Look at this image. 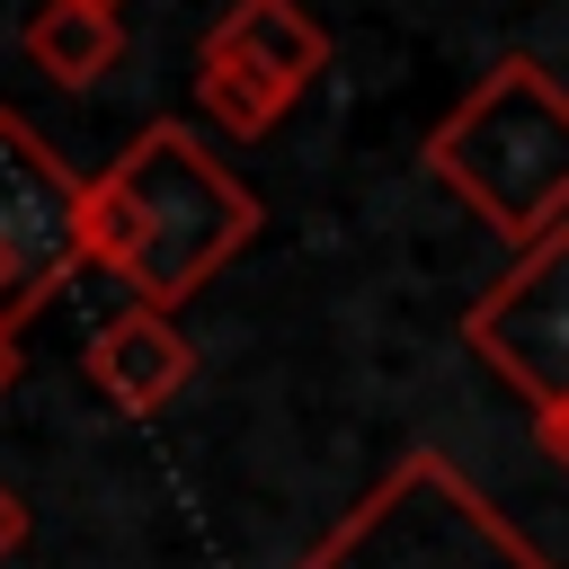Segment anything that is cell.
Returning a JSON list of instances; mask_svg holds the SVG:
<instances>
[{
	"instance_id": "cell-5",
	"label": "cell",
	"mask_w": 569,
	"mask_h": 569,
	"mask_svg": "<svg viewBox=\"0 0 569 569\" xmlns=\"http://www.w3.org/2000/svg\"><path fill=\"white\" fill-rule=\"evenodd\" d=\"M462 347L542 409L569 400V222L533 249H516V267L462 311Z\"/></svg>"
},
{
	"instance_id": "cell-13",
	"label": "cell",
	"mask_w": 569,
	"mask_h": 569,
	"mask_svg": "<svg viewBox=\"0 0 569 569\" xmlns=\"http://www.w3.org/2000/svg\"><path fill=\"white\" fill-rule=\"evenodd\" d=\"M89 9H116V0H89Z\"/></svg>"
},
{
	"instance_id": "cell-7",
	"label": "cell",
	"mask_w": 569,
	"mask_h": 569,
	"mask_svg": "<svg viewBox=\"0 0 569 569\" xmlns=\"http://www.w3.org/2000/svg\"><path fill=\"white\" fill-rule=\"evenodd\" d=\"M116 53H124L116 9H89V0H44V9L27 18V62H36L44 80H62V89L107 80V71H116Z\"/></svg>"
},
{
	"instance_id": "cell-2",
	"label": "cell",
	"mask_w": 569,
	"mask_h": 569,
	"mask_svg": "<svg viewBox=\"0 0 569 569\" xmlns=\"http://www.w3.org/2000/svg\"><path fill=\"white\" fill-rule=\"evenodd\" d=\"M427 169L507 240L533 249L569 222V89L533 62L507 53L498 71H480L453 116L427 133Z\"/></svg>"
},
{
	"instance_id": "cell-9",
	"label": "cell",
	"mask_w": 569,
	"mask_h": 569,
	"mask_svg": "<svg viewBox=\"0 0 569 569\" xmlns=\"http://www.w3.org/2000/svg\"><path fill=\"white\" fill-rule=\"evenodd\" d=\"M213 36L240 44L249 62H267V71L293 80V89H311V71L329 62V36H320V18H311L302 0H231Z\"/></svg>"
},
{
	"instance_id": "cell-8",
	"label": "cell",
	"mask_w": 569,
	"mask_h": 569,
	"mask_svg": "<svg viewBox=\"0 0 569 569\" xmlns=\"http://www.w3.org/2000/svg\"><path fill=\"white\" fill-rule=\"evenodd\" d=\"M293 98H302L293 80H276V71H267V62H249L240 44L204 36V53H196V107H204L222 133H267Z\"/></svg>"
},
{
	"instance_id": "cell-3",
	"label": "cell",
	"mask_w": 569,
	"mask_h": 569,
	"mask_svg": "<svg viewBox=\"0 0 569 569\" xmlns=\"http://www.w3.org/2000/svg\"><path fill=\"white\" fill-rule=\"evenodd\" d=\"M293 569H560V560H542L445 445H418Z\"/></svg>"
},
{
	"instance_id": "cell-1",
	"label": "cell",
	"mask_w": 569,
	"mask_h": 569,
	"mask_svg": "<svg viewBox=\"0 0 569 569\" xmlns=\"http://www.w3.org/2000/svg\"><path fill=\"white\" fill-rule=\"evenodd\" d=\"M258 240V196L187 133L142 124L98 178H89V267L133 284V302L178 311L196 284H213Z\"/></svg>"
},
{
	"instance_id": "cell-11",
	"label": "cell",
	"mask_w": 569,
	"mask_h": 569,
	"mask_svg": "<svg viewBox=\"0 0 569 569\" xmlns=\"http://www.w3.org/2000/svg\"><path fill=\"white\" fill-rule=\"evenodd\" d=\"M533 436H542V453L569 471V400H560V409H542V427H533Z\"/></svg>"
},
{
	"instance_id": "cell-10",
	"label": "cell",
	"mask_w": 569,
	"mask_h": 569,
	"mask_svg": "<svg viewBox=\"0 0 569 569\" xmlns=\"http://www.w3.org/2000/svg\"><path fill=\"white\" fill-rule=\"evenodd\" d=\"M27 533H36V507L0 480V560H18V551H27Z\"/></svg>"
},
{
	"instance_id": "cell-6",
	"label": "cell",
	"mask_w": 569,
	"mask_h": 569,
	"mask_svg": "<svg viewBox=\"0 0 569 569\" xmlns=\"http://www.w3.org/2000/svg\"><path fill=\"white\" fill-rule=\"evenodd\" d=\"M187 373H196V347H187L178 311H160V302H124V311L89 338V382H98L124 418L169 409V400L187 391Z\"/></svg>"
},
{
	"instance_id": "cell-4",
	"label": "cell",
	"mask_w": 569,
	"mask_h": 569,
	"mask_svg": "<svg viewBox=\"0 0 569 569\" xmlns=\"http://www.w3.org/2000/svg\"><path fill=\"white\" fill-rule=\"evenodd\" d=\"M71 267H89V178H71L27 116H0V329H27Z\"/></svg>"
},
{
	"instance_id": "cell-12",
	"label": "cell",
	"mask_w": 569,
	"mask_h": 569,
	"mask_svg": "<svg viewBox=\"0 0 569 569\" xmlns=\"http://www.w3.org/2000/svg\"><path fill=\"white\" fill-rule=\"evenodd\" d=\"M9 373H18V329H0V391H9Z\"/></svg>"
}]
</instances>
